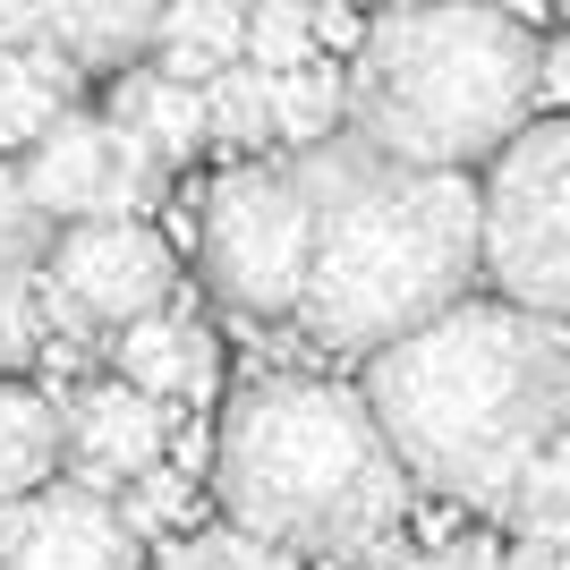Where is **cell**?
<instances>
[{
  "mask_svg": "<svg viewBox=\"0 0 570 570\" xmlns=\"http://www.w3.org/2000/svg\"><path fill=\"white\" fill-rule=\"evenodd\" d=\"M366 409L409 485L511 511L520 476L570 434V333L511 298H460L366 357Z\"/></svg>",
  "mask_w": 570,
  "mask_h": 570,
  "instance_id": "1",
  "label": "cell"
},
{
  "mask_svg": "<svg viewBox=\"0 0 570 570\" xmlns=\"http://www.w3.org/2000/svg\"><path fill=\"white\" fill-rule=\"evenodd\" d=\"M307 179V298H298V333L324 350L375 357L383 341L417 333L426 315L460 307L485 273V205H476L469 170H417L392 163L350 128L298 154Z\"/></svg>",
  "mask_w": 570,
  "mask_h": 570,
  "instance_id": "2",
  "label": "cell"
},
{
  "mask_svg": "<svg viewBox=\"0 0 570 570\" xmlns=\"http://www.w3.org/2000/svg\"><path fill=\"white\" fill-rule=\"evenodd\" d=\"M214 502L230 528L298 553V562H350L401 528L409 469L383 443L357 383L282 366V375H256L222 401Z\"/></svg>",
  "mask_w": 570,
  "mask_h": 570,
  "instance_id": "3",
  "label": "cell"
},
{
  "mask_svg": "<svg viewBox=\"0 0 570 570\" xmlns=\"http://www.w3.org/2000/svg\"><path fill=\"white\" fill-rule=\"evenodd\" d=\"M546 95V43L502 0H392L350 51V137L417 170L494 163Z\"/></svg>",
  "mask_w": 570,
  "mask_h": 570,
  "instance_id": "4",
  "label": "cell"
},
{
  "mask_svg": "<svg viewBox=\"0 0 570 570\" xmlns=\"http://www.w3.org/2000/svg\"><path fill=\"white\" fill-rule=\"evenodd\" d=\"M307 247H315V214H307V179L298 163H256L238 154L205 188V289L238 324H298L307 298Z\"/></svg>",
  "mask_w": 570,
  "mask_h": 570,
  "instance_id": "5",
  "label": "cell"
},
{
  "mask_svg": "<svg viewBox=\"0 0 570 570\" xmlns=\"http://www.w3.org/2000/svg\"><path fill=\"white\" fill-rule=\"evenodd\" d=\"M485 282L570 333V119H528L485 163Z\"/></svg>",
  "mask_w": 570,
  "mask_h": 570,
  "instance_id": "6",
  "label": "cell"
},
{
  "mask_svg": "<svg viewBox=\"0 0 570 570\" xmlns=\"http://www.w3.org/2000/svg\"><path fill=\"white\" fill-rule=\"evenodd\" d=\"M179 298V256L170 238L137 214L111 222H60L43 247V324L69 341H119L154 307Z\"/></svg>",
  "mask_w": 570,
  "mask_h": 570,
  "instance_id": "7",
  "label": "cell"
},
{
  "mask_svg": "<svg viewBox=\"0 0 570 570\" xmlns=\"http://www.w3.org/2000/svg\"><path fill=\"white\" fill-rule=\"evenodd\" d=\"M18 188L35 196V214L60 222H111V214H145L163 196V154L119 128L111 111H60L43 137L18 154Z\"/></svg>",
  "mask_w": 570,
  "mask_h": 570,
  "instance_id": "8",
  "label": "cell"
},
{
  "mask_svg": "<svg viewBox=\"0 0 570 570\" xmlns=\"http://www.w3.org/2000/svg\"><path fill=\"white\" fill-rule=\"evenodd\" d=\"M0 570H145V537L119 520L111 494L51 476L0 502Z\"/></svg>",
  "mask_w": 570,
  "mask_h": 570,
  "instance_id": "9",
  "label": "cell"
},
{
  "mask_svg": "<svg viewBox=\"0 0 570 570\" xmlns=\"http://www.w3.org/2000/svg\"><path fill=\"white\" fill-rule=\"evenodd\" d=\"M163 434H170V409L145 401L137 383H111V375H86L60 401V469L95 494H119L128 476H145L163 460Z\"/></svg>",
  "mask_w": 570,
  "mask_h": 570,
  "instance_id": "10",
  "label": "cell"
},
{
  "mask_svg": "<svg viewBox=\"0 0 570 570\" xmlns=\"http://www.w3.org/2000/svg\"><path fill=\"white\" fill-rule=\"evenodd\" d=\"M163 0H0V43L60 51L86 77H119L154 51Z\"/></svg>",
  "mask_w": 570,
  "mask_h": 570,
  "instance_id": "11",
  "label": "cell"
},
{
  "mask_svg": "<svg viewBox=\"0 0 570 570\" xmlns=\"http://www.w3.org/2000/svg\"><path fill=\"white\" fill-rule=\"evenodd\" d=\"M43 247H51V222L18 188V163H0V375H18L51 333L43 324Z\"/></svg>",
  "mask_w": 570,
  "mask_h": 570,
  "instance_id": "12",
  "label": "cell"
},
{
  "mask_svg": "<svg viewBox=\"0 0 570 570\" xmlns=\"http://www.w3.org/2000/svg\"><path fill=\"white\" fill-rule=\"evenodd\" d=\"M119 383H137L145 401H205L214 392V341H205V324H196L179 298L170 307H154L145 324H128L119 333Z\"/></svg>",
  "mask_w": 570,
  "mask_h": 570,
  "instance_id": "13",
  "label": "cell"
},
{
  "mask_svg": "<svg viewBox=\"0 0 570 570\" xmlns=\"http://www.w3.org/2000/svg\"><path fill=\"white\" fill-rule=\"evenodd\" d=\"M102 111L119 119V128H137L154 154H163V170H179L205 145V86H179L170 69H154V60H137V69L111 77V102Z\"/></svg>",
  "mask_w": 570,
  "mask_h": 570,
  "instance_id": "14",
  "label": "cell"
},
{
  "mask_svg": "<svg viewBox=\"0 0 570 570\" xmlns=\"http://www.w3.org/2000/svg\"><path fill=\"white\" fill-rule=\"evenodd\" d=\"M247 9H256V0H163L154 69H170L179 86H205L214 69L247 60Z\"/></svg>",
  "mask_w": 570,
  "mask_h": 570,
  "instance_id": "15",
  "label": "cell"
},
{
  "mask_svg": "<svg viewBox=\"0 0 570 570\" xmlns=\"http://www.w3.org/2000/svg\"><path fill=\"white\" fill-rule=\"evenodd\" d=\"M60 476V392L35 375H0V502Z\"/></svg>",
  "mask_w": 570,
  "mask_h": 570,
  "instance_id": "16",
  "label": "cell"
},
{
  "mask_svg": "<svg viewBox=\"0 0 570 570\" xmlns=\"http://www.w3.org/2000/svg\"><path fill=\"white\" fill-rule=\"evenodd\" d=\"M77 77L60 51H26V43H0V154H26L51 119L77 102Z\"/></svg>",
  "mask_w": 570,
  "mask_h": 570,
  "instance_id": "17",
  "label": "cell"
},
{
  "mask_svg": "<svg viewBox=\"0 0 570 570\" xmlns=\"http://www.w3.org/2000/svg\"><path fill=\"white\" fill-rule=\"evenodd\" d=\"M350 128V69L333 60H307V69H282L273 77V137H289L298 154L324 137Z\"/></svg>",
  "mask_w": 570,
  "mask_h": 570,
  "instance_id": "18",
  "label": "cell"
},
{
  "mask_svg": "<svg viewBox=\"0 0 570 570\" xmlns=\"http://www.w3.org/2000/svg\"><path fill=\"white\" fill-rule=\"evenodd\" d=\"M205 137L230 145V154L273 145V77L256 60H230V69L205 77Z\"/></svg>",
  "mask_w": 570,
  "mask_h": 570,
  "instance_id": "19",
  "label": "cell"
},
{
  "mask_svg": "<svg viewBox=\"0 0 570 570\" xmlns=\"http://www.w3.org/2000/svg\"><path fill=\"white\" fill-rule=\"evenodd\" d=\"M511 528H520L528 546H553V553L570 546V434L520 476V494H511Z\"/></svg>",
  "mask_w": 570,
  "mask_h": 570,
  "instance_id": "20",
  "label": "cell"
},
{
  "mask_svg": "<svg viewBox=\"0 0 570 570\" xmlns=\"http://www.w3.org/2000/svg\"><path fill=\"white\" fill-rule=\"evenodd\" d=\"M247 60H256L264 77L324 60V43H315V0H256V9H247Z\"/></svg>",
  "mask_w": 570,
  "mask_h": 570,
  "instance_id": "21",
  "label": "cell"
},
{
  "mask_svg": "<svg viewBox=\"0 0 570 570\" xmlns=\"http://www.w3.org/2000/svg\"><path fill=\"white\" fill-rule=\"evenodd\" d=\"M145 570H298V553L264 546L247 528H188V537L163 546V562H145Z\"/></svg>",
  "mask_w": 570,
  "mask_h": 570,
  "instance_id": "22",
  "label": "cell"
},
{
  "mask_svg": "<svg viewBox=\"0 0 570 570\" xmlns=\"http://www.w3.org/2000/svg\"><path fill=\"white\" fill-rule=\"evenodd\" d=\"M119 520L137 528V537H188V511H196V485L179 469H170V460H154V469L145 476H128V485H119Z\"/></svg>",
  "mask_w": 570,
  "mask_h": 570,
  "instance_id": "23",
  "label": "cell"
},
{
  "mask_svg": "<svg viewBox=\"0 0 570 570\" xmlns=\"http://www.w3.org/2000/svg\"><path fill=\"white\" fill-rule=\"evenodd\" d=\"M502 570H562V553H553V546H528V537H520V546L502 553Z\"/></svg>",
  "mask_w": 570,
  "mask_h": 570,
  "instance_id": "24",
  "label": "cell"
},
{
  "mask_svg": "<svg viewBox=\"0 0 570 570\" xmlns=\"http://www.w3.org/2000/svg\"><path fill=\"white\" fill-rule=\"evenodd\" d=\"M452 570H502V553L494 546H469V553H452Z\"/></svg>",
  "mask_w": 570,
  "mask_h": 570,
  "instance_id": "25",
  "label": "cell"
},
{
  "mask_svg": "<svg viewBox=\"0 0 570 570\" xmlns=\"http://www.w3.org/2000/svg\"><path fill=\"white\" fill-rule=\"evenodd\" d=\"M392 570H452V562H434V553H409V562H392Z\"/></svg>",
  "mask_w": 570,
  "mask_h": 570,
  "instance_id": "26",
  "label": "cell"
},
{
  "mask_svg": "<svg viewBox=\"0 0 570 570\" xmlns=\"http://www.w3.org/2000/svg\"><path fill=\"white\" fill-rule=\"evenodd\" d=\"M562 570H570V546H562Z\"/></svg>",
  "mask_w": 570,
  "mask_h": 570,
  "instance_id": "27",
  "label": "cell"
},
{
  "mask_svg": "<svg viewBox=\"0 0 570 570\" xmlns=\"http://www.w3.org/2000/svg\"><path fill=\"white\" fill-rule=\"evenodd\" d=\"M375 9H392V0H375Z\"/></svg>",
  "mask_w": 570,
  "mask_h": 570,
  "instance_id": "28",
  "label": "cell"
},
{
  "mask_svg": "<svg viewBox=\"0 0 570 570\" xmlns=\"http://www.w3.org/2000/svg\"><path fill=\"white\" fill-rule=\"evenodd\" d=\"M562 9H570V0H562Z\"/></svg>",
  "mask_w": 570,
  "mask_h": 570,
  "instance_id": "29",
  "label": "cell"
}]
</instances>
